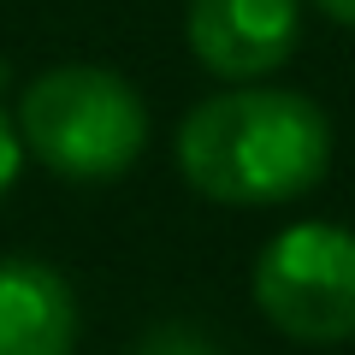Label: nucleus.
Instances as JSON below:
<instances>
[{
  "mask_svg": "<svg viewBox=\"0 0 355 355\" xmlns=\"http://www.w3.org/2000/svg\"><path fill=\"white\" fill-rule=\"evenodd\" d=\"M331 166V125L296 89H225L178 125V172L219 207L296 202Z\"/></svg>",
  "mask_w": 355,
  "mask_h": 355,
  "instance_id": "1",
  "label": "nucleus"
},
{
  "mask_svg": "<svg viewBox=\"0 0 355 355\" xmlns=\"http://www.w3.org/2000/svg\"><path fill=\"white\" fill-rule=\"evenodd\" d=\"M18 142L71 184H107L148 148V107L107 65H53L18 101Z\"/></svg>",
  "mask_w": 355,
  "mask_h": 355,
  "instance_id": "2",
  "label": "nucleus"
},
{
  "mask_svg": "<svg viewBox=\"0 0 355 355\" xmlns=\"http://www.w3.org/2000/svg\"><path fill=\"white\" fill-rule=\"evenodd\" d=\"M254 308L296 343L355 338V231L331 219L284 225L254 261Z\"/></svg>",
  "mask_w": 355,
  "mask_h": 355,
  "instance_id": "3",
  "label": "nucleus"
},
{
  "mask_svg": "<svg viewBox=\"0 0 355 355\" xmlns=\"http://www.w3.org/2000/svg\"><path fill=\"white\" fill-rule=\"evenodd\" d=\"M184 36L202 71L225 83H254L291 60L302 36V0H190Z\"/></svg>",
  "mask_w": 355,
  "mask_h": 355,
  "instance_id": "4",
  "label": "nucleus"
},
{
  "mask_svg": "<svg viewBox=\"0 0 355 355\" xmlns=\"http://www.w3.org/2000/svg\"><path fill=\"white\" fill-rule=\"evenodd\" d=\"M77 296L48 261H0V355H71Z\"/></svg>",
  "mask_w": 355,
  "mask_h": 355,
  "instance_id": "5",
  "label": "nucleus"
},
{
  "mask_svg": "<svg viewBox=\"0 0 355 355\" xmlns=\"http://www.w3.org/2000/svg\"><path fill=\"white\" fill-rule=\"evenodd\" d=\"M130 355H219V349L207 343V331L184 326V320H166V326L142 331V343H137Z\"/></svg>",
  "mask_w": 355,
  "mask_h": 355,
  "instance_id": "6",
  "label": "nucleus"
},
{
  "mask_svg": "<svg viewBox=\"0 0 355 355\" xmlns=\"http://www.w3.org/2000/svg\"><path fill=\"white\" fill-rule=\"evenodd\" d=\"M18 166H24V142H18V125L0 113V196L18 184Z\"/></svg>",
  "mask_w": 355,
  "mask_h": 355,
  "instance_id": "7",
  "label": "nucleus"
},
{
  "mask_svg": "<svg viewBox=\"0 0 355 355\" xmlns=\"http://www.w3.org/2000/svg\"><path fill=\"white\" fill-rule=\"evenodd\" d=\"M314 6H320L326 18H338V24H349V30H355V0H314Z\"/></svg>",
  "mask_w": 355,
  "mask_h": 355,
  "instance_id": "8",
  "label": "nucleus"
}]
</instances>
